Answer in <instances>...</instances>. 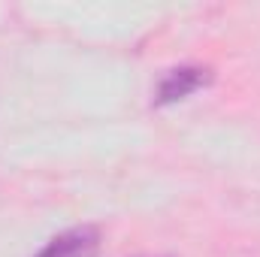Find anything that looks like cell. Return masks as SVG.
<instances>
[{"label": "cell", "instance_id": "cell-2", "mask_svg": "<svg viewBox=\"0 0 260 257\" xmlns=\"http://www.w3.org/2000/svg\"><path fill=\"white\" fill-rule=\"evenodd\" d=\"M209 82V70L206 67H176L170 70L160 85H157V103H176L188 94H194L200 85Z\"/></svg>", "mask_w": 260, "mask_h": 257}, {"label": "cell", "instance_id": "cell-1", "mask_svg": "<svg viewBox=\"0 0 260 257\" xmlns=\"http://www.w3.org/2000/svg\"><path fill=\"white\" fill-rule=\"evenodd\" d=\"M97 248H100V230L91 224H82L49 239L37 257H94Z\"/></svg>", "mask_w": 260, "mask_h": 257}]
</instances>
